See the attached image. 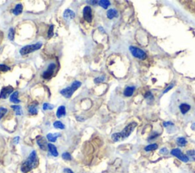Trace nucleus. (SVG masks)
I'll return each mask as SVG.
<instances>
[{
  "label": "nucleus",
  "instance_id": "obj_6",
  "mask_svg": "<svg viewBox=\"0 0 195 173\" xmlns=\"http://www.w3.org/2000/svg\"><path fill=\"white\" fill-rule=\"evenodd\" d=\"M171 153H172V155L175 156L177 157L178 159H179L181 160V161H183V162H187L189 160L188 157L184 155V154L182 153L181 151L179 149H174V150H172Z\"/></svg>",
  "mask_w": 195,
  "mask_h": 173
},
{
  "label": "nucleus",
  "instance_id": "obj_26",
  "mask_svg": "<svg viewBox=\"0 0 195 173\" xmlns=\"http://www.w3.org/2000/svg\"><path fill=\"white\" fill-rule=\"evenodd\" d=\"M14 38H15V31H14V28H11L8 31V38L10 41H13Z\"/></svg>",
  "mask_w": 195,
  "mask_h": 173
},
{
  "label": "nucleus",
  "instance_id": "obj_14",
  "mask_svg": "<svg viewBox=\"0 0 195 173\" xmlns=\"http://www.w3.org/2000/svg\"><path fill=\"white\" fill-rule=\"evenodd\" d=\"M28 111L31 114H37L38 112V103H33L28 107Z\"/></svg>",
  "mask_w": 195,
  "mask_h": 173
},
{
  "label": "nucleus",
  "instance_id": "obj_20",
  "mask_svg": "<svg viewBox=\"0 0 195 173\" xmlns=\"http://www.w3.org/2000/svg\"><path fill=\"white\" fill-rule=\"evenodd\" d=\"M22 8L23 6L21 4H18V5L15 6V8L13 9V14L15 15H18L22 12Z\"/></svg>",
  "mask_w": 195,
  "mask_h": 173
},
{
  "label": "nucleus",
  "instance_id": "obj_41",
  "mask_svg": "<svg viewBox=\"0 0 195 173\" xmlns=\"http://www.w3.org/2000/svg\"><path fill=\"white\" fill-rule=\"evenodd\" d=\"M191 129L193 130V131H195V123L191 125Z\"/></svg>",
  "mask_w": 195,
  "mask_h": 173
},
{
  "label": "nucleus",
  "instance_id": "obj_12",
  "mask_svg": "<svg viewBox=\"0 0 195 173\" xmlns=\"http://www.w3.org/2000/svg\"><path fill=\"white\" fill-rule=\"evenodd\" d=\"M48 150H49V151H50V153H51V155L54 156H55V157L58 156V155H59L58 151H57V147H56L54 144H48Z\"/></svg>",
  "mask_w": 195,
  "mask_h": 173
},
{
  "label": "nucleus",
  "instance_id": "obj_3",
  "mask_svg": "<svg viewBox=\"0 0 195 173\" xmlns=\"http://www.w3.org/2000/svg\"><path fill=\"white\" fill-rule=\"evenodd\" d=\"M81 85L82 83L79 81H74V82L72 83L71 86H69L67 87V88H63V89L61 90V91H60V94L67 98H71V96L73 95V93L81 86Z\"/></svg>",
  "mask_w": 195,
  "mask_h": 173
},
{
  "label": "nucleus",
  "instance_id": "obj_28",
  "mask_svg": "<svg viewBox=\"0 0 195 173\" xmlns=\"http://www.w3.org/2000/svg\"><path fill=\"white\" fill-rule=\"evenodd\" d=\"M7 111H8L7 108H4V107H1V108H0V120L3 118L4 115L7 113Z\"/></svg>",
  "mask_w": 195,
  "mask_h": 173
},
{
  "label": "nucleus",
  "instance_id": "obj_21",
  "mask_svg": "<svg viewBox=\"0 0 195 173\" xmlns=\"http://www.w3.org/2000/svg\"><path fill=\"white\" fill-rule=\"evenodd\" d=\"M11 108L15 111V114L17 115H21L22 114V110H21V107L19 105H11Z\"/></svg>",
  "mask_w": 195,
  "mask_h": 173
},
{
  "label": "nucleus",
  "instance_id": "obj_36",
  "mask_svg": "<svg viewBox=\"0 0 195 173\" xmlns=\"http://www.w3.org/2000/svg\"><path fill=\"white\" fill-rule=\"evenodd\" d=\"M63 172L64 173H74L71 169H70V168H64Z\"/></svg>",
  "mask_w": 195,
  "mask_h": 173
},
{
  "label": "nucleus",
  "instance_id": "obj_5",
  "mask_svg": "<svg viewBox=\"0 0 195 173\" xmlns=\"http://www.w3.org/2000/svg\"><path fill=\"white\" fill-rule=\"evenodd\" d=\"M130 51L131 52L132 55L134 57H137V58H139L140 60L146 59V54L143 50L139 49V48L131 46V47H130Z\"/></svg>",
  "mask_w": 195,
  "mask_h": 173
},
{
  "label": "nucleus",
  "instance_id": "obj_22",
  "mask_svg": "<svg viewBox=\"0 0 195 173\" xmlns=\"http://www.w3.org/2000/svg\"><path fill=\"white\" fill-rule=\"evenodd\" d=\"M98 3H99L100 6L104 8V9H107L109 5H111V2H109V1H107V0H101V1L98 2Z\"/></svg>",
  "mask_w": 195,
  "mask_h": 173
},
{
  "label": "nucleus",
  "instance_id": "obj_18",
  "mask_svg": "<svg viewBox=\"0 0 195 173\" xmlns=\"http://www.w3.org/2000/svg\"><path fill=\"white\" fill-rule=\"evenodd\" d=\"M10 101L15 103V104H18L20 102L19 99H18V91H15L11 94V95L10 96Z\"/></svg>",
  "mask_w": 195,
  "mask_h": 173
},
{
  "label": "nucleus",
  "instance_id": "obj_4",
  "mask_svg": "<svg viewBox=\"0 0 195 173\" xmlns=\"http://www.w3.org/2000/svg\"><path fill=\"white\" fill-rule=\"evenodd\" d=\"M41 47H42V43H36V44H31V45L24 46V48L20 50V54L21 55H26L28 54H31L34 51L39 50Z\"/></svg>",
  "mask_w": 195,
  "mask_h": 173
},
{
  "label": "nucleus",
  "instance_id": "obj_33",
  "mask_svg": "<svg viewBox=\"0 0 195 173\" xmlns=\"http://www.w3.org/2000/svg\"><path fill=\"white\" fill-rule=\"evenodd\" d=\"M145 98H147V99H150V100L153 99V96L150 91H147V92H146V95H145Z\"/></svg>",
  "mask_w": 195,
  "mask_h": 173
},
{
  "label": "nucleus",
  "instance_id": "obj_2",
  "mask_svg": "<svg viewBox=\"0 0 195 173\" xmlns=\"http://www.w3.org/2000/svg\"><path fill=\"white\" fill-rule=\"evenodd\" d=\"M137 123L135 122L130 123V124H129L121 132L115 133V134H112L111 139H112L113 141H114V142H118V141H122V140L126 139L127 137H128L131 134V133L133 132L134 128L137 127Z\"/></svg>",
  "mask_w": 195,
  "mask_h": 173
},
{
  "label": "nucleus",
  "instance_id": "obj_27",
  "mask_svg": "<svg viewBox=\"0 0 195 173\" xmlns=\"http://www.w3.org/2000/svg\"><path fill=\"white\" fill-rule=\"evenodd\" d=\"M54 105H51V104H49V103H44L43 105V109L44 111H47V110H52L54 109Z\"/></svg>",
  "mask_w": 195,
  "mask_h": 173
},
{
  "label": "nucleus",
  "instance_id": "obj_25",
  "mask_svg": "<svg viewBox=\"0 0 195 173\" xmlns=\"http://www.w3.org/2000/svg\"><path fill=\"white\" fill-rule=\"evenodd\" d=\"M177 143L181 147H184V146H185L187 144V141H186L185 138H184V137H179L177 140Z\"/></svg>",
  "mask_w": 195,
  "mask_h": 173
},
{
  "label": "nucleus",
  "instance_id": "obj_24",
  "mask_svg": "<svg viewBox=\"0 0 195 173\" xmlns=\"http://www.w3.org/2000/svg\"><path fill=\"white\" fill-rule=\"evenodd\" d=\"M158 148V145L156 144H150L149 146H147V147H145V150L147 151V152H149V151H152V150H156V149Z\"/></svg>",
  "mask_w": 195,
  "mask_h": 173
},
{
  "label": "nucleus",
  "instance_id": "obj_9",
  "mask_svg": "<svg viewBox=\"0 0 195 173\" xmlns=\"http://www.w3.org/2000/svg\"><path fill=\"white\" fill-rule=\"evenodd\" d=\"M37 144L40 147V148L42 150H47V149L48 148V144L47 143L46 138L41 136H38L37 137Z\"/></svg>",
  "mask_w": 195,
  "mask_h": 173
},
{
  "label": "nucleus",
  "instance_id": "obj_15",
  "mask_svg": "<svg viewBox=\"0 0 195 173\" xmlns=\"http://www.w3.org/2000/svg\"><path fill=\"white\" fill-rule=\"evenodd\" d=\"M117 15H118V12L116 9L111 8V9L107 10V16L109 19H113L114 18L117 17Z\"/></svg>",
  "mask_w": 195,
  "mask_h": 173
},
{
  "label": "nucleus",
  "instance_id": "obj_37",
  "mask_svg": "<svg viewBox=\"0 0 195 173\" xmlns=\"http://www.w3.org/2000/svg\"><path fill=\"white\" fill-rule=\"evenodd\" d=\"M187 155L189 156H194L195 155V150H189L187 151Z\"/></svg>",
  "mask_w": 195,
  "mask_h": 173
},
{
  "label": "nucleus",
  "instance_id": "obj_10",
  "mask_svg": "<svg viewBox=\"0 0 195 173\" xmlns=\"http://www.w3.org/2000/svg\"><path fill=\"white\" fill-rule=\"evenodd\" d=\"M56 68V65L54 63H51L49 65L48 68H47V70L45 72H44L43 73V77L44 79H49L52 76L53 73H54V71Z\"/></svg>",
  "mask_w": 195,
  "mask_h": 173
},
{
  "label": "nucleus",
  "instance_id": "obj_29",
  "mask_svg": "<svg viewBox=\"0 0 195 173\" xmlns=\"http://www.w3.org/2000/svg\"><path fill=\"white\" fill-rule=\"evenodd\" d=\"M104 80H105V77H104V76H102L97 77V78L94 79V82H95L96 84H98V83H101V82H104Z\"/></svg>",
  "mask_w": 195,
  "mask_h": 173
},
{
  "label": "nucleus",
  "instance_id": "obj_8",
  "mask_svg": "<svg viewBox=\"0 0 195 173\" xmlns=\"http://www.w3.org/2000/svg\"><path fill=\"white\" fill-rule=\"evenodd\" d=\"M13 91V88L11 86V85H8L6 87H3L1 90V92H0V98H3V99H5L8 97V95Z\"/></svg>",
  "mask_w": 195,
  "mask_h": 173
},
{
  "label": "nucleus",
  "instance_id": "obj_31",
  "mask_svg": "<svg viewBox=\"0 0 195 173\" xmlns=\"http://www.w3.org/2000/svg\"><path fill=\"white\" fill-rule=\"evenodd\" d=\"M62 158L63 159L69 161V160H71L72 157H71V155H70L69 153H63L62 154Z\"/></svg>",
  "mask_w": 195,
  "mask_h": 173
},
{
  "label": "nucleus",
  "instance_id": "obj_32",
  "mask_svg": "<svg viewBox=\"0 0 195 173\" xmlns=\"http://www.w3.org/2000/svg\"><path fill=\"white\" fill-rule=\"evenodd\" d=\"M54 25H51L48 31V38H51L54 35Z\"/></svg>",
  "mask_w": 195,
  "mask_h": 173
},
{
  "label": "nucleus",
  "instance_id": "obj_39",
  "mask_svg": "<svg viewBox=\"0 0 195 173\" xmlns=\"http://www.w3.org/2000/svg\"><path fill=\"white\" fill-rule=\"evenodd\" d=\"M88 3H91V5H95L97 2H98V1H87Z\"/></svg>",
  "mask_w": 195,
  "mask_h": 173
},
{
  "label": "nucleus",
  "instance_id": "obj_23",
  "mask_svg": "<svg viewBox=\"0 0 195 173\" xmlns=\"http://www.w3.org/2000/svg\"><path fill=\"white\" fill-rule=\"evenodd\" d=\"M54 127L55 128H57V129H64L65 128V126H64V124H63L61 121H55V122L54 123Z\"/></svg>",
  "mask_w": 195,
  "mask_h": 173
},
{
  "label": "nucleus",
  "instance_id": "obj_16",
  "mask_svg": "<svg viewBox=\"0 0 195 173\" xmlns=\"http://www.w3.org/2000/svg\"><path fill=\"white\" fill-rule=\"evenodd\" d=\"M66 115V107L62 105V106H60L57 109V117L58 118H62L63 116H65Z\"/></svg>",
  "mask_w": 195,
  "mask_h": 173
},
{
  "label": "nucleus",
  "instance_id": "obj_30",
  "mask_svg": "<svg viewBox=\"0 0 195 173\" xmlns=\"http://www.w3.org/2000/svg\"><path fill=\"white\" fill-rule=\"evenodd\" d=\"M10 70V67L5 64H0V71L2 72H6V71Z\"/></svg>",
  "mask_w": 195,
  "mask_h": 173
},
{
  "label": "nucleus",
  "instance_id": "obj_34",
  "mask_svg": "<svg viewBox=\"0 0 195 173\" xmlns=\"http://www.w3.org/2000/svg\"><path fill=\"white\" fill-rule=\"evenodd\" d=\"M168 153H169V151H168V150L166 148H162L160 150V153L162 154H167Z\"/></svg>",
  "mask_w": 195,
  "mask_h": 173
},
{
  "label": "nucleus",
  "instance_id": "obj_1",
  "mask_svg": "<svg viewBox=\"0 0 195 173\" xmlns=\"http://www.w3.org/2000/svg\"><path fill=\"white\" fill-rule=\"evenodd\" d=\"M39 164V160H38L37 153L34 150H33L29 155L28 158L27 159L26 161H24L21 166V171L24 173H27L32 170L33 168H36Z\"/></svg>",
  "mask_w": 195,
  "mask_h": 173
},
{
  "label": "nucleus",
  "instance_id": "obj_19",
  "mask_svg": "<svg viewBox=\"0 0 195 173\" xmlns=\"http://www.w3.org/2000/svg\"><path fill=\"white\" fill-rule=\"evenodd\" d=\"M134 89H135V88H134V87H132V86L127 87L124 91V95L127 97L131 96V95L133 94Z\"/></svg>",
  "mask_w": 195,
  "mask_h": 173
},
{
  "label": "nucleus",
  "instance_id": "obj_40",
  "mask_svg": "<svg viewBox=\"0 0 195 173\" xmlns=\"http://www.w3.org/2000/svg\"><path fill=\"white\" fill-rule=\"evenodd\" d=\"M171 124H172V123H171V122H166V123H164V126H165V127H167L168 125H171Z\"/></svg>",
  "mask_w": 195,
  "mask_h": 173
},
{
  "label": "nucleus",
  "instance_id": "obj_11",
  "mask_svg": "<svg viewBox=\"0 0 195 173\" xmlns=\"http://www.w3.org/2000/svg\"><path fill=\"white\" fill-rule=\"evenodd\" d=\"M63 18L67 20H71L75 18V12L71 9H67L63 13Z\"/></svg>",
  "mask_w": 195,
  "mask_h": 173
},
{
  "label": "nucleus",
  "instance_id": "obj_13",
  "mask_svg": "<svg viewBox=\"0 0 195 173\" xmlns=\"http://www.w3.org/2000/svg\"><path fill=\"white\" fill-rule=\"evenodd\" d=\"M179 109H180L181 114H185L186 113L188 112L190 109V105H188V104H186V103H183L181 105L179 106Z\"/></svg>",
  "mask_w": 195,
  "mask_h": 173
},
{
  "label": "nucleus",
  "instance_id": "obj_17",
  "mask_svg": "<svg viewBox=\"0 0 195 173\" xmlns=\"http://www.w3.org/2000/svg\"><path fill=\"white\" fill-rule=\"evenodd\" d=\"M60 134H48L47 135V139L50 142L54 143L57 141V137H60Z\"/></svg>",
  "mask_w": 195,
  "mask_h": 173
},
{
  "label": "nucleus",
  "instance_id": "obj_35",
  "mask_svg": "<svg viewBox=\"0 0 195 173\" xmlns=\"http://www.w3.org/2000/svg\"><path fill=\"white\" fill-rule=\"evenodd\" d=\"M19 140H20L19 137H15V138H14V140H13V143L15 144H18V141H19Z\"/></svg>",
  "mask_w": 195,
  "mask_h": 173
},
{
  "label": "nucleus",
  "instance_id": "obj_38",
  "mask_svg": "<svg viewBox=\"0 0 195 173\" xmlns=\"http://www.w3.org/2000/svg\"><path fill=\"white\" fill-rule=\"evenodd\" d=\"M172 87H173V85H170L169 87H168V88H166V90H165V91H164V93H166V92H167V91H169V90L171 89V88H172Z\"/></svg>",
  "mask_w": 195,
  "mask_h": 173
},
{
  "label": "nucleus",
  "instance_id": "obj_7",
  "mask_svg": "<svg viewBox=\"0 0 195 173\" xmlns=\"http://www.w3.org/2000/svg\"><path fill=\"white\" fill-rule=\"evenodd\" d=\"M83 17L87 22H91L92 21V14H91V7L87 5L83 8Z\"/></svg>",
  "mask_w": 195,
  "mask_h": 173
}]
</instances>
